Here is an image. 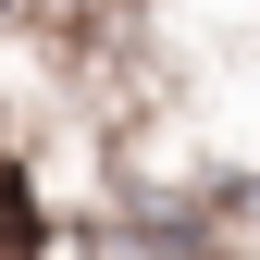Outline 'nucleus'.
Here are the masks:
<instances>
[{"mask_svg":"<svg viewBox=\"0 0 260 260\" xmlns=\"http://www.w3.org/2000/svg\"><path fill=\"white\" fill-rule=\"evenodd\" d=\"M25 248H38V199H25V174L0 161V260H25Z\"/></svg>","mask_w":260,"mask_h":260,"instance_id":"1","label":"nucleus"}]
</instances>
